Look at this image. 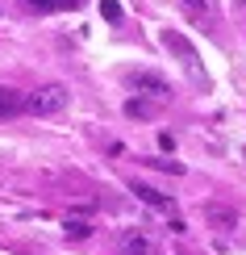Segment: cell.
<instances>
[{
    "label": "cell",
    "instance_id": "1",
    "mask_svg": "<svg viewBox=\"0 0 246 255\" xmlns=\"http://www.w3.org/2000/svg\"><path fill=\"white\" fill-rule=\"evenodd\" d=\"M71 105V92L63 88V84H42V88L25 92L21 97V113H34V118H55Z\"/></svg>",
    "mask_w": 246,
    "mask_h": 255
},
{
    "label": "cell",
    "instance_id": "2",
    "mask_svg": "<svg viewBox=\"0 0 246 255\" xmlns=\"http://www.w3.org/2000/svg\"><path fill=\"white\" fill-rule=\"evenodd\" d=\"M159 42H163V46L171 50V55H175L179 63H184V67L192 71V80L196 84H209L205 76H200V55H196V46H192V42L179 34V29H163V34H159Z\"/></svg>",
    "mask_w": 246,
    "mask_h": 255
},
{
    "label": "cell",
    "instance_id": "3",
    "mask_svg": "<svg viewBox=\"0 0 246 255\" xmlns=\"http://www.w3.org/2000/svg\"><path fill=\"white\" fill-rule=\"evenodd\" d=\"M125 84L138 92V97H151V101H171V84L159 76V71H125Z\"/></svg>",
    "mask_w": 246,
    "mask_h": 255
},
{
    "label": "cell",
    "instance_id": "4",
    "mask_svg": "<svg viewBox=\"0 0 246 255\" xmlns=\"http://www.w3.org/2000/svg\"><path fill=\"white\" fill-rule=\"evenodd\" d=\"M200 218H205V226H213V230H238L242 226L238 209L217 205V201H205V205H200Z\"/></svg>",
    "mask_w": 246,
    "mask_h": 255
},
{
    "label": "cell",
    "instance_id": "5",
    "mask_svg": "<svg viewBox=\"0 0 246 255\" xmlns=\"http://www.w3.org/2000/svg\"><path fill=\"white\" fill-rule=\"evenodd\" d=\"M117 251L121 255H159V243L146 235V230H125V235L117 239Z\"/></svg>",
    "mask_w": 246,
    "mask_h": 255
},
{
    "label": "cell",
    "instance_id": "6",
    "mask_svg": "<svg viewBox=\"0 0 246 255\" xmlns=\"http://www.w3.org/2000/svg\"><path fill=\"white\" fill-rule=\"evenodd\" d=\"M134 193L146 201V205H155V209H163V214H175V201H171L167 193H159V188H151V184H134Z\"/></svg>",
    "mask_w": 246,
    "mask_h": 255
},
{
    "label": "cell",
    "instance_id": "7",
    "mask_svg": "<svg viewBox=\"0 0 246 255\" xmlns=\"http://www.w3.org/2000/svg\"><path fill=\"white\" fill-rule=\"evenodd\" d=\"M159 105H163V101H151V97H134V101H125V118H155V113H159Z\"/></svg>",
    "mask_w": 246,
    "mask_h": 255
},
{
    "label": "cell",
    "instance_id": "8",
    "mask_svg": "<svg viewBox=\"0 0 246 255\" xmlns=\"http://www.w3.org/2000/svg\"><path fill=\"white\" fill-rule=\"evenodd\" d=\"M17 113H21V92L0 88V122H4V118H17Z\"/></svg>",
    "mask_w": 246,
    "mask_h": 255
},
{
    "label": "cell",
    "instance_id": "9",
    "mask_svg": "<svg viewBox=\"0 0 246 255\" xmlns=\"http://www.w3.org/2000/svg\"><path fill=\"white\" fill-rule=\"evenodd\" d=\"M25 8H34V13H55V8H67V4H80V0H21Z\"/></svg>",
    "mask_w": 246,
    "mask_h": 255
},
{
    "label": "cell",
    "instance_id": "10",
    "mask_svg": "<svg viewBox=\"0 0 246 255\" xmlns=\"http://www.w3.org/2000/svg\"><path fill=\"white\" fill-rule=\"evenodd\" d=\"M63 230H67L71 239H83V235H88L92 226H88V222H80V218H67V226H63Z\"/></svg>",
    "mask_w": 246,
    "mask_h": 255
},
{
    "label": "cell",
    "instance_id": "11",
    "mask_svg": "<svg viewBox=\"0 0 246 255\" xmlns=\"http://www.w3.org/2000/svg\"><path fill=\"white\" fill-rule=\"evenodd\" d=\"M100 17L104 21H121V4H117V0H100Z\"/></svg>",
    "mask_w": 246,
    "mask_h": 255
},
{
    "label": "cell",
    "instance_id": "12",
    "mask_svg": "<svg viewBox=\"0 0 246 255\" xmlns=\"http://www.w3.org/2000/svg\"><path fill=\"white\" fill-rule=\"evenodd\" d=\"M159 172H171V176H184V163H175V159H151Z\"/></svg>",
    "mask_w": 246,
    "mask_h": 255
},
{
    "label": "cell",
    "instance_id": "13",
    "mask_svg": "<svg viewBox=\"0 0 246 255\" xmlns=\"http://www.w3.org/2000/svg\"><path fill=\"white\" fill-rule=\"evenodd\" d=\"M184 4L192 8V13H200V17H205V13H209V0H184Z\"/></svg>",
    "mask_w": 246,
    "mask_h": 255
},
{
    "label": "cell",
    "instance_id": "14",
    "mask_svg": "<svg viewBox=\"0 0 246 255\" xmlns=\"http://www.w3.org/2000/svg\"><path fill=\"white\" fill-rule=\"evenodd\" d=\"M159 146H163V151H175V138H171V134L163 130V134H159Z\"/></svg>",
    "mask_w": 246,
    "mask_h": 255
},
{
    "label": "cell",
    "instance_id": "15",
    "mask_svg": "<svg viewBox=\"0 0 246 255\" xmlns=\"http://www.w3.org/2000/svg\"><path fill=\"white\" fill-rule=\"evenodd\" d=\"M242 159H246V151H242Z\"/></svg>",
    "mask_w": 246,
    "mask_h": 255
}]
</instances>
